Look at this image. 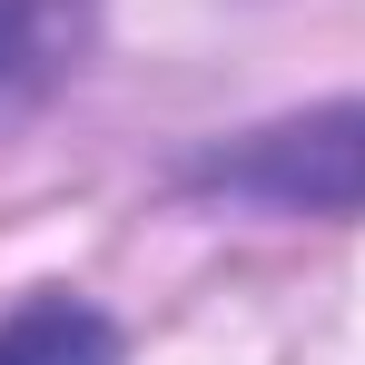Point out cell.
<instances>
[{"label": "cell", "instance_id": "3957f363", "mask_svg": "<svg viewBox=\"0 0 365 365\" xmlns=\"http://www.w3.org/2000/svg\"><path fill=\"white\" fill-rule=\"evenodd\" d=\"M0 365H119V326L79 297H30L0 316Z\"/></svg>", "mask_w": 365, "mask_h": 365}, {"label": "cell", "instance_id": "6da1fadb", "mask_svg": "<svg viewBox=\"0 0 365 365\" xmlns=\"http://www.w3.org/2000/svg\"><path fill=\"white\" fill-rule=\"evenodd\" d=\"M187 187L227 197V207H267V217H356L365 207V99H326L297 119H267L207 148Z\"/></svg>", "mask_w": 365, "mask_h": 365}, {"label": "cell", "instance_id": "7a4b0ae2", "mask_svg": "<svg viewBox=\"0 0 365 365\" xmlns=\"http://www.w3.org/2000/svg\"><path fill=\"white\" fill-rule=\"evenodd\" d=\"M99 30V0H0V128L30 119Z\"/></svg>", "mask_w": 365, "mask_h": 365}]
</instances>
